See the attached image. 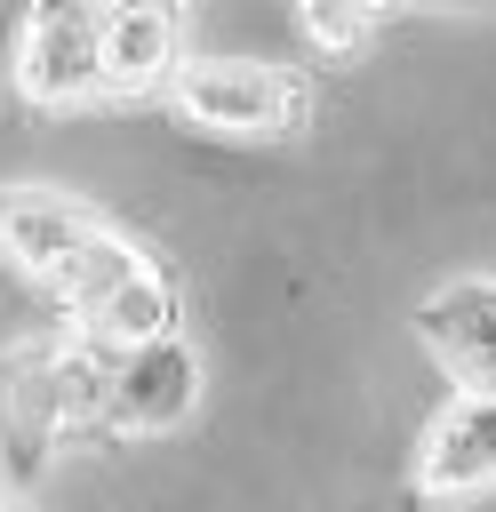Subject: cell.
Masks as SVG:
<instances>
[{
    "instance_id": "6da1fadb",
    "label": "cell",
    "mask_w": 496,
    "mask_h": 512,
    "mask_svg": "<svg viewBox=\"0 0 496 512\" xmlns=\"http://www.w3.org/2000/svg\"><path fill=\"white\" fill-rule=\"evenodd\" d=\"M16 88L48 112L104 96V8H32L16 32Z\"/></svg>"
},
{
    "instance_id": "7a4b0ae2",
    "label": "cell",
    "mask_w": 496,
    "mask_h": 512,
    "mask_svg": "<svg viewBox=\"0 0 496 512\" xmlns=\"http://www.w3.org/2000/svg\"><path fill=\"white\" fill-rule=\"evenodd\" d=\"M176 104L184 120L216 128V136H272L304 112L296 80L280 64H248V56H200L176 72Z\"/></svg>"
},
{
    "instance_id": "3957f363",
    "label": "cell",
    "mask_w": 496,
    "mask_h": 512,
    "mask_svg": "<svg viewBox=\"0 0 496 512\" xmlns=\"http://www.w3.org/2000/svg\"><path fill=\"white\" fill-rule=\"evenodd\" d=\"M200 400V360L184 336H160V344H136L120 352V376H112V408L104 424L112 432H176Z\"/></svg>"
},
{
    "instance_id": "277c9868",
    "label": "cell",
    "mask_w": 496,
    "mask_h": 512,
    "mask_svg": "<svg viewBox=\"0 0 496 512\" xmlns=\"http://www.w3.org/2000/svg\"><path fill=\"white\" fill-rule=\"evenodd\" d=\"M488 480H496V400L488 392H456L432 416L424 448H416V488L424 496H472Z\"/></svg>"
},
{
    "instance_id": "5b68a950",
    "label": "cell",
    "mask_w": 496,
    "mask_h": 512,
    "mask_svg": "<svg viewBox=\"0 0 496 512\" xmlns=\"http://www.w3.org/2000/svg\"><path fill=\"white\" fill-rule=\"evenodd\" d=\"M48 360H56V344H24L0 360V464H8V480H32L56 424H64L56 392H48Z\"/></svg>"
},
{
    "instance_id": "8992f818",
    "label": "cell",
    "mask_w": 496,
    "mask_h": 512,
    "mask_svg": "<svg viewBox=\"0 0 496 512\" xmlns=\"http://www.w3.org/2000/svg\"><path fill=\"white\" fill-rule=\"evenodd\" d=\"M88 232H96L88 208L64 200V192H0V256L24 264V272H40V280H56L80 256Z\"/></svg>"
},
{
    "instance_id": "52a82bcc",
    "label": "cell",
    "mask_w": 496,
    "mask_h": 512,
    "mask_svg": "<svg viewBox=\"0 0 496 512\" xmlns=\"http://www.w3.org/2000/svg\"><path fill=\"white\" fill-rule=\"evenodd\" d=\"M416 328H424V344L464 376V392H488V400H496V288H488V280L432 296V304L416 312Z\"/></svg>"
},
{
    "instance_id": "ba28073f",
    "label": "cell",
    "mask_w": 496,
    "mask_h": 512,
    "mask_svg": "<svg viewBox=\"0 0 496 512\" xmlns=\"http://www.w3.org/2000/svg\"><path fill=\"white\" fill-rule=\"evenodd\" d=\"M176 48H184V32L168 8H104V88L136 96V88L168 80Z\"/></svg>"
},
{
    "instance_id": "9c48e42d",
    "label": "cell",
    "mask_w": 496,
    "mask_h": 512,
    "mask_svg": "<svg viewBox=\"0 0 496 512\" xmlns=\"http://www.w3.org/2000/svg\"><path fill=\"white\" fill-rule=\"evenodd\" d=\"M112 376H120V344H104V336H80V344H56V360H48V392H56V416L64 424H104V408H112Z\"/></svg>"
},
{
    "instance_id": "30bf717a",
    "label": "cell",
    "mask_w": 496,
    "mask_h": 512,
    "mask_svg": "<svg viewBox=\"0 0 496 512\" xmlns=\"http://www.w3.org/2000/svg\"><path fill=\"white\" fill-rule=\"evenodd\" d=\"M136 272H144V256H136L120 232H88V240H80V256L56 272V296H64L80 320H96V312H104V304L136 280Z\"/></svg>"
},
{
    "instance_id": "8fae6325",
    "label": "cell",
    "mask_w": 496,
    "mask_h": 512,
    "mask_svg": "<svg viewBox=\"0 0 496 512\" xmlns=\"http://www.w3.org/2000/svg\"><path fill=\"white\" fill-rule=\"evenodd\" d=\"M88 336H104V344H120V352H136V344H160V336H176V288L144 264L96 320H88Z\"/></svg>"
},
{
    "instance_id": "7c38bea8",
    "label": "cell",
    "mask_w": 496,
    "mask_h": 512,
    "mask_svg": "<svg viewBox=\"0 0 496 512\" xmlns=\"http://www.w3.org/2000/svg\"><path fill=\"white\" fill-rule=\"evenodd\" d=\"M368 32H376V8H352V0H312L304 8V40L328 48V56H352Z\"/></svg>"
},
{
    "instance_id": "4fadbf2b",
    "label": "cell",
    "mask_w": 496,
    "mask_h": 512,
    "mask_svg": "<svg viewBox=\"0 0 496 512\" xmlns=\"http://www.w3.org/2000/svg\"><path fill=\"white\" fill-rule=\"evenodd\" d=\"M0 512H8V504H0Z\"/></svg>"
}]
</instances>
